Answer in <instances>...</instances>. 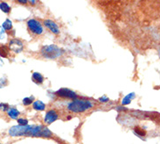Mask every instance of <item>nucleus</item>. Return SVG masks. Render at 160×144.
<instances>
[{"mask_svg": "<svg viewBox=\"0 0 160 144\" xmlns=\"http://www.w3.org/2000/svg\"><path fill=\"white\" fill-rule=\"evenodd\" d=\"M9 135L11 136H36V137H50L52 132L44 126H13L10 128Z\"/></svg>", "mask_w": 160, "mask_h": 144, "instance_id": "obj_1", "label": "nucleus"}, {"mask_svg": "<svg viewBox=\"0 0 160 144\" xmlns=\"http://www.w3.org/2000/svg\"><path fill=\"white\" fill-rule=\"evenodd\" d=\"M94 105L89 100H84V99H75L73 102H71L68 105L67 108L68 110L74 112H82L87 111L90 108H92Z\"/></svg>", "mask_w": 160, "mask_h": 144, "instance_id": "obj_2", "label": "nucleus"}, {"mask_svg": "<svg viewBox=\"0 0 160 144\" xmlns=\"http://www.w3.org/2000/svg\"><path fill=\"white\" fill-rule=\"evenodd\" d=\"M41 54L45 58L48 59H55L60 56L61 55V50L60 47H58L55 45H48L42 47L41 49Z\"/></svg>", "mask_w": 160, "mask_h": 144, "instance_id": "obj_3", "label": "nucleus"}, {"mask_svg": "<svg viewBox=\"0 0 160 144\" xmlns=\"http://www.w3.org/2000/svg\"><path fill=\"white\" fill-rule=\"evenodd\" d=\"M27 26L29 27V29L32 31V33H36V34H41L43 33V27L41 26V24L36 20H29L27 21Z\"/></svg>", "mask_w": 160, "mask_h": 144, "instance_id": "obj_4", "label": "nucleus"}, {"mask_svg": "<svg viewBox=\"0 0 160 144\" xmlns=\"http://www.w3.org/2000/svg\"><path fill=\"white\" fill-rule=\"evenodd\" d=\"M24 48L23 43L18 39H13L9 42V49L14 53H20Z\"/></svg>", "mask_w": 160, "mask_h": 144, "instance_id": "obj_5", "label": "nucleus"}, {"mask_svg": "<svg viewBox=\"0 0 160 144\" xmlns=\"http://www.w3.org/2000/svg\"><path fill=\"white\" fill-rule=\"evenodd\" d=\"M57 95L60 96V97H64V98H76L77 95L76 93L73 91H71L69 89L67 88H61L59 91H57Z\"/></svg>", "mask_w": 160, "mask_h": 144, "instance_id": "obj_6", "label": "nucleus"}, {"mask_svg": "<svg viewBox=\"0 0 160 144\" xmlns=\"http://www.w3.org/2000/svg\"><path fill=\"white\" fill-rule=\"evenodd\" d=\"M57 119L58 114L55 111L51 110V111H48L46 112L45 116V122L46 124H52L53 122H54Z\"/></svg>", "mask_w": 160, "mask_h": 144, "instance_id": "obj_7", "label": "nucleus"}, {"mask_svg": "<svg viewBox=\"0 0 160 144\" xmlns=\"http://www.w3.org/2000/svg\"><path fill=\"white\" fill-rule=\"evenodd\" d=\"M44 24H45V26L53 33L58 34V33H60L59 26H58L57 24H56L55 22H53V20H45V21H44Z\"/></svg>", "mask_w": 160, "mask_h": 144, "instance_id": "obj_8", "label": "nucleus"}, {"mask_svg": "<svg viewBox=\"0 0 160 144\" xmlns=\"http://www.w3.org/2000/svg\"><path fill=\"white\" fill-rule=\"evenodd\" d=\"M135 98V93L134 92H131V93H129L128 94L127 96H125L124 98H122V105H129L130 102H131V100Z\"/></svg>", "mask_w": 160, "mask_h": 144, "instance_id": "obj_9", "label": "nucleus"}, {"mask_svg": "<svg viewBox=\"0 0 160 144\" xmlns=\"http://www.w3.org/2000/svg\"><path fill=\"white\" fill-rule=\"evenodd\" d=\"M32 106H33V108H34L35 110H37V111H43V110H45V104H44L42 101H39V100L35 101V102L33 103Z\"/></svg>", "mask_w": 160, "mask_h": 144, "instance_id": "obj_10", "label": "nucleus"}, {"mask_svg": "<svg viewBox=\"0 0 160 144\" xmlns=\"http://www.w3.org/2000/svg\"><path fill=\"white\" fill-rule=\"evenodd\" d=\"M32 79H33V81H34L35 83H37V84H42L43 81H44V78L42 77V75L38 73V72H34V73L32 74Z\"/></svg>", "mask_w": 160, "mask_h": 144, "instance_id": "obj_11", "label": "nucleus"}, {"mask_svg": "<svg viewBox=\"0 0 160 144\" xmlns=\"http://www.w3.org/2000/svg\"><path fill=\"white\" fill-rule=\"evenodd\" d=\"M10 49L5 45H0V56L1 57H8Z\"/></svg>", "mask_w": 160, "mask_h": 144, "instance_id": "obj_12", "label": "nucleus"}, {"mask_svg": "<svg viewBox=\"0 0 160 144\" xmlns=\"http://www.w3.org/2000/svg\"><path fill=\"white\" fill-rule=\"evenodd\" d=\"M8 115H9V117L15 119L18 118V116L19 115V112L16 108H11L8 110Z\"/></svg>", "mask_w": 160, "mask_h": 144, "instance_id": "obj_13", "label": "nucleus"}, {"mask_svg": "<svg viewBox=\"0 0 160 144\" xmlns=\"http://www.w3.org/2000/svg\"><path fill=\"white\" fill-rule=\"evenodd\" d=\"M0 10L2 12H4V13H9L10 11H11V7L9 6V5L7 3H5V2H2L0 4Z\"/></svg>", "mask_w": 160, "mask_h": 144, "instance_id": "obj_14", "label": "nucleus"}, {"mask_svg": "<svg viewBox=\"0 0 160 144\" xmlns=\"http://www.w3.org/2000/svg\"><path fill=\"white\" fill-rule=\"evenodd\" d=\"M2 27H3L4 30H11L13 28V23H12V21L9 20V19L5 20Z\"/></svg>", "mask_w": 160, "mask_h": 144, "instance_id": "obj_15", "label": "nucleus"}, {"mask_svg": "<svg viewBox=\"0 0 160 144\" xmlns=\"http://www.w3.org/2000/svg\"><path fill=\"white\" fill-rule=\"evenodd\" d=\"M135 133H136V135H141V136H144V135H146L145 131L143 130V129H141V128L138 127H135Z\"/></svg>", "mask_w": 160, "mask_h": 144, "instance_id": "obj_16", "label": "nucleus"}, {"mask_svg": "<svg viewBox=\"0 0 160 144\" xmlns=\"http://www.w3.org/2000/svg\"><path fill=\"white\" fill-rule=\"evenodd\" d=\"M32 101H33L32 98H25L23 99V104L25 105H29L32 104Z\"/></svg>", "mask_w": 160, "mask_h": 144, "instance_id": "obj_17", "label": "nucleus"}, {"mask_svg": "<svg viewBox=\"0 0 160 144\" xmlns=\"http://www.w3.org/2000/svg\"><path fill=\"white\" fill-rule=\"evenodd\" d=\"M0 110L3 112L8 111L9 110V105L5 103H0Z\"/></svg>", "mask_w": 160, "mask_h": 144, "instance_id": "obj_18", "label": "nucleus"}, {"mask_svg": "<svg viewBox=\"0 0 160 144\" xmlns=\"http://www.w3.org/2000/svg\"><path fill=\"white\" fill-rule=\"evenodd\" d=\"M18 123L19 126H26L28 123V120L26 119H18Z\"/></svg>", "mask_w": 160, "mask_h": 144, "instance_id": "obj_19", "label": "nucleus"}, {"mask_svg": "<svg viewBox=\"0 0 160 144\" xmlns=\"http://www.w3.org/2000/svg\"><path fill=\"white\" fill-rule=\"evenodd\" d=\"M6 83H7V80L5 78H0V85H1V88L4 87L5 85H6Z\"/></svg>", "mask_w": 160, "mask_h": 144, "instance_id": "obj_20", "label": "nucleus"}, {"mask_svg": "<svg viewBox=\"0 0 160 144\" xmlns=\"http://www.w3.org/2000/svg\"><path fill=\"white\" fill-rule=\"evenodd\" d=\"M5 36V30L3 29L2 26H0V39H4Z\"/></svg>", "mask_w": 160, "mask_h": 144, "instance_id": "obj_21", "label": "nucleus"}, {"mask_svg": "<svg viewBox=\"0 0 160 144\" xmlns=\"http://www.w3.org/2000/svg\"><path fill=\"white\" fill-rule=\"evenodd\" d=\"M99 100L100 101H102V102H107V101H109V98H107V97H102V98H99Z\"/></svg>", "mask_w": 160, "mask_h": 144, "instance_id": "obj_22", "label": "nucleus"}, {"mask_svg": "<svg viewBox=\"0 0 160 144\" xmlns=\"http://www.w3.org/2000/svg\"><path fill=\"white\" fill-rule=\"evenodd\" d=\"M3 65H4V62H3V60L1 59V57H0V67Z\"/></svg>", "mask_w": 160, "mask_h": 144, "instance_id": "obj_23", "label": "nucleus"}, {"mask_svg": "<svg viewBox=\"0 0 160 144\" xmlns=\"http://www.w3.org/2000/svg\"><path fill=\"white\" fill-rule=\"evenodd\" d=\"M19 3H21V4H26L27 1H26V0H25V1H20V0H19Z\"/></svg>", "mask_w": 160, "mask_h": 144, "instance_id": "obj_24", "label": "nucleus"}]
</instances>
